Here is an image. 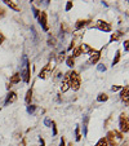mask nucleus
Here are the masks:
<instances>
[{
	"label": "nucleus",
	"instance_id": "f257e3e1",
	"mask_svg": "<svg viewBox=\"0 0 129 146\" xmlns=\"http://www.w3.org/2000/svg\"><path fill=\"white\" fill-rule=\"evenodd\" d=\"M105 138H106L108 146H118L123 141V135L119 131H110Z\"/></svg>",
	"mask_w": 129,
	"mask_h": 146
},
{
	"label": "nucleus",
	"instance_id": "f03ea898",
	"mask_svg": "<svg viewBox=\"0 0 129 146\" xmlns=\"http://www.w3.org/2000/svg\"><path fill=\"white\" fill-rule=\"evenodd\" d=\"M67 79H69V84L70 88L72 91H77L80 88V84H81V79H80V75L76 71H70L67 72Z\"/></svg>",
	"mask_w": 129,
	"mask_h": 146
},
{
	"label": "nucleus",
	"instance_id": "7ed1b4c3",
	"mask_svg": "<svg viewBox=\"0 0 129 146\" xmlns=\"http://www.w3.org/2000/svg\"><path fill=\"white\" fill-rule=\"evenodd\" d=\"M21 78L23 79V82L25 83H28L30 82V62H28L27 57L26 56H23V65H22V71H21Z\"/></svg>",
	"mask_w": 129,
	"mask_h": 146
},
{
	"label": "nucleus",
	"instance_id": "20e7f679",
	"mask_svg": "<svg viewBox=\"0 0 129 146\" xmlns=\"http://www.w3.org/2000/svg\"><path fill=\"white\" fill-rule=\"evenodd\" d=\"M53 69H54V65L50 64V62L47 64L43 69H41V71L39 72V78H40V79H47V78H49L50 75H52Z\"/></svg>",
	"mask_w": 129,
	"mask_h": 146
},
{
	"label": "nucleus",
	"instance_id": "39448f33",
	"mask_svg": "<svg viewBox=\"0 0 129 146\" xmlns=\"http://www.w3.org/2000/svg\"><path fill=\"white\" fill-rule=\"evenodd\" d=\"M119 127H120V133L124 132L126 133L129 131V120H128V116L126 114H121L120 115V119H119Z\"/></svg>",
	"mask_w": 129,
	"mask_h": 146
},
{
	"label": "nucleus",
	"instance_id": "423d86ee",
	"mask_svg": "<svg viewBox=\"0 0 129 146\" xmlns=\"http://www.w3.org/2000/svg\"><path fill=\"white\" fill-rule=\"evenodd\" d=\"M38 21H39V23H40L41 29H43L44 31L49 30V27H48V22H47V13H45V12H39Z\"/></svg>",
	"mask_w": 129,
	"mask_h": 146
},
{
	"label": "nucleus",
	"instance_id": "0eeeda50",
	"mask_svg": "<svg viewBox=\"0 0 129 146\" xmlns=\"http://www.w3.org/2000/svg\"><path fill=\"white\" fill-rule=\"evenodd\" d=\"M96 27L98 29V30L103 31V33H110L111 31V25L107 23L106 21H102V19H99V21L96 22Z\"/></svg>",
	"mask_w": 129,
	"mask_h": 146
},
{
	"label": "nucleus",
	"instance_id": "6e6552de",
	"mask_svg": "<svg viewBox=\"0 0 129 146\" xmlns=\"http://www.w3.org/2000/svg\"><path fill=\"white\" fill-rule=\"evenodd\" d=\"M99 57H101V52H99V50H94V52L89 56V64L96 65L97 62H98Z\"/></svg>",
	"mask_w": 129,
	"mask_h": 146
},
{
	"label": "nucleus",
	"instance_id": "1a4fd4ad",
	"mask_svg": "<svg viewBox=\"0 0 129 146\" xmlns=\"http://www.w3.org/2000/svg\"><path fill=\"white\" fill-rule=\"evenodd\" d=\"M129 88H128V87H124V88H121V93H120V98L121 100H123V101L124 102H125V105L126 106H128V104H129V102H128V98H129Z\"/></svg>",
	"mask_w": 129,
	"mask_h": 146
},
{
	"label": "nucleus",
	"instance_id": "9d476101",
	"mask_svg": "<svg viewBox=\"0 0 129 146\" xmlns=\"http://www.w3.org/2000/svg\"><path fill=\"white\" fill-rule=\"evenodd\" d=\"M16 100H17V93H16V92H9L8 96H7V98H5V102H4V105L8 106L9 104H13Z\"/></svg>",
	"mask_w": 129,
	"mask_h": 146
},
{
	"label": "nucleus",
	"instance_id": "9b49d317",
	"mask_svg": "<svg viewBox=\"0 0 129 146\" xmlns=\"http://www.w3.org/2000/svg\"><path fill=\"white\" fill-rule=\"evenodd\" d=\"M21 82V75H19V72H16V74L12 75L11 78V82H9V86L8 88H11L12 86H14V84H18V83Z\"/></svg>",
	"mask_w": 129,
	"mask_h": 146
},
{
	"label": "nucleus",
	"instance_id": "f8f14e48",
	"mask_svg": "<svg viewBox=\"0 0 129 146\" xmlns=\"http://www.w3.org/2000/svg\"><path fill=\"white\" fill-rule=\"evenodd\" d=\"M70 89V84H69V79H67V75H65V78H63L62 80V84H61V92H67Z\"/></svg>",
	"mask_w": 129,
	"mask_h": 146
},
{
	"label": "nucleus",
	"instance_id": "ddd939ff",
	"mask_svg": "<svg viewBox=\"0 0 129 146\" xmlns=\"http://www.w3.org/2000/svg\"><path fill=\"white\" fill-rule=\"evenodd\" d=\"M88 121H89V116L84 115V118H83V135L84 136L88 135Z\"/></svg>",
	"mask_w": 129,
	"mask_h": 146
},
{
	"label": "nucleus",
	"instance_id": "4468645a",
	"mask_svg": "<svg viewBox=\"0 0 129 146\" xmlns=\"http://www.w3.org/2000/svg\"><path fill=\"white\" fill-rule=\"evenodd\" d=\"M89 22H91L89 19H79L76 22V25H75V30H80V29H83L84 26L88 25Z\"/></svg>",
	"mask_w": 129,
	"mask_h": 146
},
{
	"label": "nucleus",
	"instance_id": "2eb2a0df",
	"mask_svg": "<svg viewBox=\"0 0 129 146\" xmlns=\"http://www.w3.org/2000/svg\"><path fill=\"white\" fill-rule=\"evenodd\" d=\"M81 53H83V45H79V47H75L74 48V52H72L74 57H79Z\"/></svg>",
	"mask_w": 129,
	"mask_h": 146
},
{
	"label": "nucleus",
	"instance_id": "dca6fc26",
	"mask_svg": "<svg viewBox=\"0 0 129 146\" xmlns=\"http://www.w3.org/2000/svg\"><path fill=\"white\" fill-rule=\"evenodd\" d=\"M3 3H5L7 5H8L9 8H12V9H13V11H17V12L19 11V7L17 5V4L14 3V1H3Z\"/></svg>",
	"mask_w": 129,
	"mask_h": 146
},
{
	"label": "nucleus",
	"instance_id": "f3484780",
	"mask_svg": "<svg viewBox=\"0 0 129 146\" xmlns=\"http://www.w3.org/2000/svg\"><path fill=\"white\" fill-rule=\"evenodd\" d=\"M31 98H32V89H28L27 93H26V98H25V101H26L27 105L31 104Z\"/></svg>",
	"mask_w": 129,
	"mask_h": 146
},
{
	"label": "nucleus",
	"instance_id": "a211bd4d",
	"mask_svg": "<svg viewBox=\"0 0 129 146\" xmlns=\"http://www.w3.org/2000/svg\"><path fill=\"white\" fill-rule=\"evenodd\" d=\"M107 100H108V96H107L106 93H101L97 97V101L98 102H105V101H107Z\"/></svg>",
	"mask_w": 129,
	"mask_h": 146
},
{
	"label": "nucleus",
	"instance_id": "6ab92c4d",
	"mask_svg": "<svg viewBox=\"0 0 129 146\" xmlns=\"http://www.w3.org/2000/svg\"><path fill=\"white\" fill-rule=\"evenodd\" d=\"M66 64H67V66H69V67H74V65H75V60H74V57H72V56L67 57Z\"/></svg>",
	"mask_w": 129,
	"mask_h": 146
},
{
	"label": "nucleus",
	"instance_id": "aec40b11",
	"mask_svg": "<svg viewBox=\"0 0 129 146\" xmlns=\"http://www.w3.org/2000/svg\"><path fill=\"white\" fill-rule=\"evenodd\" d=\"M119 61H120V50H116V54H115V58L112 60V66H115L118 64Z\"/></svg>",
	"mask_w": 129,
	"mask_h": 146
},
{
	"label": "nucleus",
	"instance_id": "412c9836",
	"mask_svg": "<svg viewBox=\"0 0 129 146\" xmlns=\"http://www.w3.org/2000/svg\"><path fill=\"white\" fill-rule=\"evenodd\" d=\"M75 140H76V141L81 140V135H80V127H79V125H77L76 129H75Z\"/></svg>",
	"mask_w": 129,
	"mask_h": 146
},
{
	"label": "nucleus",
	"instance_id": "4be33fe9",
	"mask_svg": "<svg viewBox=\"0 0 129 146\" xmlns=\"http://www.w3.org/2000/svg\"><path fill=\"white\" fill-rule=\"evenodd\" d=\"M120 35H121V31H116L115 34H112V35H111V39H110V40H111V41L118 40V39L120 38Z\"/></svg>",
	"mask_w": 129,
	"mask_h": 146
},
{
	"label": "nucleus",
	"instance_id": "5701e85b",
	"mask_svg": "<svg viewBox=\"0 0 129 146\" xmlns=\"http://www.w3.org/2000/svg\"><path fill=\"white\" fill-rule=\"evenodd\" d=\"M96 146H108V143H107L106 138H101V140L96 143Z\"/></svg>",
	"mask_w": 129,
	"mask_h": 146
},
{
	"label": "nucleus",
	"instance_id": "b1692460",
	"mask_svg": "<svg viewBox=\"0 0 129 146\" xmlns=\"http://www.w3.org/2000/svg\"><path fill=\"white\" fill-rule=\"evenodd\" d=\"M63 60H65V50L60 52L58 53V56H57V62H62Z\"/></svg>",
	"mask_w": 129,
	"mask_h": 146
},
{
	"label": "nucleus",
	"instance_id": "393cba45",
	"mask_svg": "<svg viewBox=\"0 0 129 146\" xmlns=\"http://www.w3.org/2000/svg\"><path fill=\"white\" fill-rule=\"evenodd\" d=\"M35 110H36V106H34V105H28L27 106V113L28 114H34L35 113Z\"/></svg>",
	"mask_w": 129,
	"mask_h": 146
},
{
	"label": "nucleus",
	"instance_id": "a878e982",
	"mask_svg": "<svg viewBox=\"0 0 129 146\" xmlns=\"http://www.w3.org/2000/svg\"><path fill=\"white\" fill-rule=\"evenodd\" d=\"M52 129H53V136H57V127H56V121H52Z\"/></svg>",
	"mask_w": 129,
	"mask_h": 146
},
{
	"label": "nucleus",
	"instance_id": "bb28decb",
	"mask_svg": "<svg viewBox=\"0 0 129 146\" xmlns=\"http://www.w3.org/2000/svg\"><path fill=\"white\" fill-rule=\"evenodd\" d=\"M98 71H106V66L102 65V64H99L98 65Z\"/></svg>",
	"mask_w": 129,
	"mask_h": 146
},
{
	"label": "nucleus",
	"instance_id": "cd10ccee",
	"mask_svg": "<svg viewBox=\"0 0 129 146\" xmlns=\"http://www.w3.org/2000/svg\"><path fill=\"white\" fill-rule=\"evenodd\" d=\"M119 89H121L120 86H112V87H111V91H112V92H116V91H119Z\"/></svg>",
	"mask_w": 129,
	"mask_h": 146
},
{
	"label": "nucleus",
	"instance_id": "c85d7f7f",
	"mask_svg": "<svg viewBox=\"0 0 129 146\" xmlns=\"http://www.w3.org/2000/svg\"><path fill=\"white\" fill-rule=\"evenodd\" d=\"M32 12H34V16H35L36 18H38V16H39V11L35 8V7H32Z\"/></svg>",
	"mask_w": 129,
	"mask_h": 146
},
{
	"label": "nucleus",
	"instance_id": "c756f323",
	"mask_svg": "<svg viewBox=\"0 0 129 146\" xmlns=\"http://www.w3.org/2000/svg\"><path fill=\"white\" fill-rule=\"evenodd\" d=\"M72 8V1H67V5H66V11H70Z\"/></svg>",
	"mask_w": 129,
	"mask_h": 146
},
{
	"label": "nucleus",
	"instance_id": "7c9ffc66",
	"mask_svg": "<svg viewBox=\"0 0 129 146\" xmlns=\"http://www.w3.org/2000/svg\"><path fill=\"white\" fill-rule=\"evenodd\" d=\"M39 142H40V146H45V141L44 140H43V138H39Z\"/></svg>",
	"mask_w": 129,
	"mask_h": 146
},
{
	"label": "nucleus",
	"instance_id": "2f4dec72",
	"mask_svg": "<svg viewBox=\"0 0 129 146\" xmlns=\"http://www.w3.org/2000/svg\"><path fill=\"white\" fill-rule=\"evenodd\" d=\"M44 124H45V125H50V124H52V121H50L49 119L47 118V119H45V120H44Z\"/></svg>",
	"mask_w": 129,
	"mask_h": 146
},
{
	"label": "nucleus",
	"instance_id": "473e14b6",
	"mask_svg": "<svg viewBox=\"0 0 129 146\" xmlns=\"http://www.w3.org/2000/svg\"><path fill=\"white\" fill-rule=\"evenodd\" d=\"M60 146H66V143H65V138H61V142H60Z\"/></svg>",
	"mask_w": 129,
	"mask_h": 146
},
{
	"label": "nucleus",
	"instance_id": "72a5a7b5",
	"mask_svg": "<svg viewBox=\"0 0 129 146\" xmlns=\"http://www.w3.org/2000/svg\"><path fill=\"white\" fill-rule=\"evenodd\" d=\"M21 146H26V140L25 138H22V141H21Z\"/></svg>",
	"mask_w": 129,
	"mask_h": 146
},
{
	"label": "nucleus",
	"instance_id": "f704fd0d",
	"mask_svg": "<svg viewBox=\"0 0 129 146\" xmlns=\"http://www.w3.org/2000/svg\"><path fill=\"white\" fill-rule=\"evenodd\" d=\"M124 48H125V50H128V40H125V43H124Z\"/></svg>",
	"mask_w": 129,
	"mask_h": 146
},
{
	"label": "nucleus",
	"instance_id": "c9c22d12",
	"mask_svg": "<svg viewBox=\"0 0 129 146\" xmlns=\"http://www.w3.org/2000/svg\"><path fill=\"white\" fill-rule=\"evenodd\" d=\"M4 13H5V12H4V9L0 7V16H4Z\"/></svg>",
	"mask_w": 129,
	"mask_h": 146
},
{
	"label": "nucleus",
	"instance_id": "e433bc0d",
	"mask_svg": "<svg viewBox=\"0 0 129 146\" xmlns=\"http://www.w3.org/2000/svg\"><path fill=\"white\" fill-rule=\"evenodd\" d=\"M1 41H3V35H1V33H0V44H1Z\"/></svg>",
	"mask_w": 129,
	"mask_h": 146
},
{
	"label": "nucleus",
	"instance_id": "4c0bfd02",
	"mask_svg": "<svg viewBox=\"0 0 129 146\" xmlns=\"http://www.w3.org/2000/svg\"><path fill=\"white\" fill-rule=\"evenodd\" d=\"M67 146H72V143H70V145H67Z\"/></svg>",
	"mask_w": 129,
	"mask_h": 146
}]
</instances>
